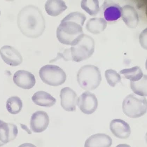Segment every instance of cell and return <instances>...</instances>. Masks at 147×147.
I'll list each match as a JSON object with an SVG mask.
<instances>
[{
  "label": "cell",
  "instance_id": "cell-1",
  "mask_svg": "<svg viewBox=\"0 0 147 147\" xmlns=\"http://www.w3.org/2000/svg\"><path fill=\"white\" fill-rule=\"evenodd\" d=\"M17 24L22 33L25 36L32 38L39 37L45 29L46 24L44 16L36 6H25L19 12Z\"/></svg>",
  "mask_w": 147,
  "mask_h": 147
},
{
  "label": "cell",
  "instance_id": "cell-2",
  "mask_svg": "<svg viewBox=\"0 0 147 147\" xmlns=\"http://www.w3.org/2000/svg\"><path fill=\"white\" fill-rule=\"evenodd\" d=\"M86 20L85 14L79 12L69 14L61 21L57 30V37L60 43L71 45L84 34L82 27Z\"/></svg>",
  "mask_w": 147,
  "mask_h": 147
},
{
  "label": "cell",
  "instance_id": "cell-3",
  "mask_svg": "<svg viewBox=\"0 0 147 147\" xmlns=\"http://www.w3.org/2000/svg\"><path fill=\"white\" fill-rule=\"evenodd\" d=\"M71 46L69 49L71 60L77 62L90 58L95 51V44L93 38L84 33Z\"/></svg>",
  "mask_w": 147,
  "mask_h": 147
},
{
  "label": "cell",
  "instance_id": "cell-4",
  "mask_svg": "<svg viewBox=\"0 0 147 147\" xmlns=\"http://www.w3.org/2000/svg\"><path fill=\"white\" fill-rule=\"evenodd\" d=\"M102 80L100 70L95 65H84L78 71V84L84 90L88 91L96 89L100 85Z\"/></svg>",
  "mask_w": 147,
  "mask_h": 147
},
{
  "label": "cell",
  "instance_id": "cell-5",
  "mask_svg": "<svg viewBox=\"0 0 147 147\" xmlns=\"http://www.w3.org/2000/svg\"><path fill=\"white\" fill-rule=\"evenodd\" d=\"M124 114L131 118L141 117L147 112L146 98L135 94H131L124 98L122 103Z\"/></svg>",
  "mask_w": 147,
  "mask_h": 147
},
{
  "label": "cell",
  "instance_id": "cell-6",
  "mask_svg": "<svg viewBox=\"0 0 147 147\" xmlns=\"http://www.w3.org/2000/svg\"><path fill=\"white\" fill-rule=\"evenodd\" d=\"M39 73L43 82L51 86L61 85L65 82L67 79L65 71L57 65H44L40 69Z\"/></svg>",
  "mask_w": 147,
  "mask_h": 147
},
{
  "label": "cell",
  "instance_id": "cell-7",
  "mask_svg": "<svg viewBox=\"0 0 147 147\" xmlns=\"http://www.w3.org/2000/svg\"><path fill=\"white\" fill-rule=\"evenodd\" d=\"M77 104L83 113L90 115L96 111L98 107V102L94 94L86 92L83 93L78 98Z\"/></svg>",
  "mask_w": 147,
  "mask_h": 147
},
{
  "label": "cell",
  "instance_id": "cell-8",
  "mask_svg": "<svg viewBox=\"0 0 147 147\" xmlns=\"http://www.w3.org/2000/svg\"><path fill=\"white\" fill-rule=\"evenodd\" d=\"M61 105L67 111H75L77 105L78 96L76 92L69 87H65L61 90Z\"/></svg>",
  "mask_w": 147,
  "mask_h": 147
},
{
  "label": "cell",
  "instance_id": "cell-9",
  "mask_svg": "<svg viewBox=\"0 0 147 147\" xmlns=\"http://www.w3.org/2000/svg\"><path fill=\"white\" fill-rule=\"evenodd\" d=\"M0 55L4 61L11 66H17L23 62L20 53L12 46H3L0 49Z\"/></svg>",
  "mask_w": 147,
  "mask_h": 147
},
{
  "label": "cell",
  "instance_id": "cell-10",
  "mask_svg": "<svg viewBox=\"0 0 147 147\" xmlns=\"http://www.w3.org/2000/svg\"><path fill=\"white\" fill-rule=\"evenodd\" d=\"M49 123V118L47 113L38 111L33 113L30 121V127L35 133H41L47 129Z\"/></svg>",
  "mask_w": 147,
  "mask_h": 147
},
{
  "label": "cell",
  "instance_id": "cell-11",
  "mask_svg": "<svg viewBox=\"0 0 147 147\" xmlns=\"http://www.w3.org/2000/svg\"><path fill=\"white\" fill-rule=\"evenodd\" d=\"M101 9L105 20L115 22L121 17L122 8L119 4L111 1H105L102 6Z\"/></svg>",
  "mask_w": 147,
  "mask_h": 147
},
{
  "label": "cell",
  "instance_id": "cell-12",
  "mask_svg": "<svg viewBox=\"0 0 147 147\" xmlns=\"http://www.w3.org/2000/svg\"><path fill=\"white\" fill-rule=\"evenodd\" d=\"M13 81L17 86L25 89L32 88L36 83L34 75L25 70L16 72L13 75Z\"/></svg>",
  "mask_w": 147,
  "mask_h": 147
},
{
  "label": "cell",
  "instance_id": "cell-13",
  "mask_svg": "<svg viewBox=\"0 0 147 147\" xmlns=\"http://www.w3.org/2000/svg\"><path fill=\"white\" fill-rule=\"evenodd\" d=\"M110 129L115 136L120 139H127L130 137L131 134L129 125L120 119H115L111 121L110 123Z\"/></svg>",
  "mask_w": 147,
  "mask_h": 147
},
{
  "label": "cell",
  "instance_id": "cell-14",
  "mask_svg": "<svg viewBox=\"0 0 147 147\" xmlns=\"http://www.w3.org/2000/svg\"><path fill=\"white\" fill-rule=\"evenodd\" d=\"M18 129L15 124L3 121L0 124V141L5 144L16 138Z\"/></svg>",
  "mask_w": 147,
  "mask_h": 147
},
{
  "label": "cell",
  "instance_id": "cell-15",
  "mask_svg": "<svg viewBox=\"0 0 147 147\" xmlns=\"http://www.w3.org/2000/svg\"><path fill=\"white\" fill-rule=\"evenodd\" d=\"M122 8L121 17L125 23L129 28H135L139 23L138 14L133 6L127 5Z\"/></svg>",
  "mask_w": 147,
  "mask_h": 147
},
{
  "label": "cell",
  "instance_id": "cell-16",
  "mask_svg": "<svg viewBox=\"0 0 147 147\" xmlns=\"http://www.w3.org/2000/svg\"><path fill=\"white\" fill-rule=\"evenodd\" d=\"M112 143V139L109 136L97 134L91 136L86 140L84 147H110Z\"/></svg>",
  "mask_w": 147,
  "mask_h": 147
},
{
  "label": "cell",
  "instance_id": "cell-17",
  "mask_svg": "<svg viewBox=\"0 0 147 147\" xmlns=\"http://www.w3.org/2000/svg\"><path fill=\"white\" fill-rule=\"evenodd\" d=\"M33 102L39 106L51 107L55 105L57 100L48 92L43 91H38L32 97Z\"/></svg>",
  "mask_w": 147,
  "mask_h": 147
},
{
  "label": "cell",
  "instance_id": "cell-18",
  "mask_svg": "<svg viewBox=\"0 0 147 147\" xmlns=\"http://www.w3.org/2000/svg\"><path fill=\"white\" fill-rule=\"evenodd\" d=\"M67 7L65 1L61 0H49L46 1L45 6L47 13L53 17L60 15Z\"/></svg>",
  "mask_w": 147,
  "mask_h": 147
},
{
  "label": "cell",
  "instance_id": "cell-19",
  "mask_svg": "<svg viewBox=\"0 0 147 147\" xmlns=\"http://www.w3.org/2000/svg\"><path fill=\"white\" fill-rule=\"evenodd\" d=\"M107 23L102 18H94L90 19L86 25V28L90 33L99 34L106 28Z\"/></svg>",
  "mask_w": 147,
  "mask_h": 147
},
{
  "label": "cell",
  "instance_id": "cell-20",
  "mask_svg": "<svg viewBox=\"0 0 147 147\" xmlns=\"http://www.w3.org/2000/svg\"><path fill=\"white\" fill-rule=\"evenodd\" d=\"M123 75L125 79L131 82H136L143 77L144 74L141 68L139 66H135L130 68L124 69L119 71Z\"/></svg>",
  "mask_w": 147,
  "mask_h": 147
},
{
  "label": "cell",
  "instance_id": "cell-21",
  "mask_svg": "<svg viewBox=\"0 0 147 147\" xmlns=\"http://www.w3.org/2000/svg\"><path fill=\"white\" fill-rule=\"evenodd\" d=\"M147 76L144 75L141 79L136 82L130 81L131 89L136 95L147 96Z\"/></svg>",
  "mask_w": 147,
  "mask_h": 147
},
{
  "label": "cell",
  "instance_id": "cell-22",
  "mask_svg": "<svg viewBox=\"0 0 147 147\" xmlns=\"http://www.w3.org/2000/svg\"><path fill=\"white\" fill-rule=\"evenodd\" d=\"M6 109L9 113L17 114L21 111L23 107V102L18 97H11L6 101Z\"/></svg>",
  "mask_w": 147,
  "mask_h": 147
},
{
  "label": "cell",
  "instance_id": "cell-23",
  "mask_svg": "<svg viewBox=\"0 0 147 147\" xmlns=\"http://www.w3.org/2000/svg\"><path fill=\"white\" fill-rule=\"evenodd\" d=\"M81 7L91 16H95L100 11L98 0H83L81 2Z\"/></svg>",
  "mask_w": 147,
  "mask_h": 147
},
{
  "label": "cell",
  "instance_id": "cell-24",
  "mask_svg": "<svg viewBox=\"0 0 147 147\" xmlns=\"http://www.w3.org/2000/svg\"><path fill=\"white\" fill-rule=\"evenodd\" d=\"M105 76L107 82L112 87H115L116 84L121 82V77L115 70L110 69L107 70Z\"/></svg>",
  "mask_w": 147,
  "mask_h": 147
},
{
  "label": "cell",
  "instance_id": "cell-25",
  "mask_svg": "<svg viewBox=\"0 0 147 147\" xmlns=\"http://www.w3.org/2000/svg\"><path fill=\"white\" fill-rule=\"evenodd\" d=\"M147 28L143 31V32L141 33V34L140 35V37H139V39H140V43L141 44L142 47H143L145 49H146V34L147 32L146 31H147Z\"/></svg>",
  "mask_w": 147,
  "mask_h": 147
},
{
  "label": "cell",
  "instance_id": "cell-26",
  "mask_svg": "<svg viewBox=\"0 0 147 147\" xmlns=\"http://www.w3.org/2000/svg\"><path fill=\"white\" fill-rule=\"evenodd\" d=\"M18 147H37L34 144L31 143H24L20 145Z\"/></svg>",
  "mask_w": 147,
  "mask_h": 147
},
{
  "label": "cell",
  "instance_id": "cell-27",
  "mask_svg": "<svg viewBox=\"0 0 147 147\" xmlns=\"http://www.w3.org/2000/svg\"><path fill=\"white\" fill-rule=\"evenodd\" d=\"M116 147H131L130 145L127 144H120L118 145Z\"/></svg>",
  "mask_w": 147,
  "mask_h": 147
},
{
  "label": "cell",
  "instance_id": "cell-28",
  "mask_svg": "<svg viewBox=\"0 0 147 147\" xmlns=\"http://www.w3.org/2000/svg\"><path fill=\"white\" fill-rule=\"evenodd\" d=\"M3 121L1 120H0V124H1V123H2L3 122ZM4 145V144L2 143V142H1V141H0V147L2 146H3V145Z\"/></svg>",
  "mask_w": 147,
  "mask_h": 147
},
{
  "label": "cell",
  "instance_id": "cell-29",
  "mask_svg": "<svg viewBox=\"0 0 147 147\" xmlns=\"http://www.w3.org/2000/svg\"><path fill=\"white\" fill-rule=\"evenodd\" d=\"M1 11H0V16H1Z\"/></svg>",
  "mask_w": 147,
  "mask_h": 147
}]
</instances>
